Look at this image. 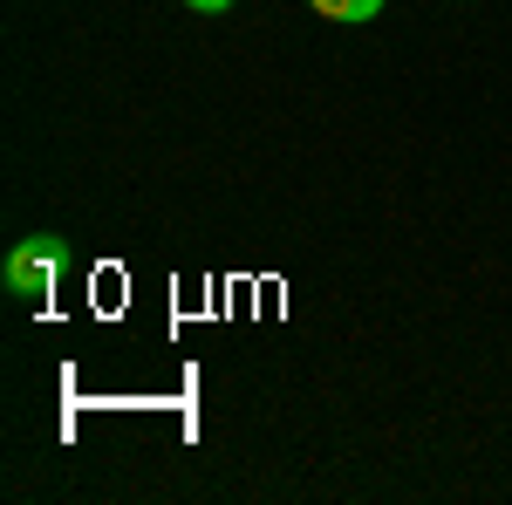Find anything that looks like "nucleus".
I'll return each instance as SVG.
<instances>
[{"label": "nucleus", "instance_id": "f257e3e1", "mask_svg": "<svg viewBox=\"0 0 512 505\" xmlns=\"http://www.w3.org/2000/svg\"><path fill=\"white\" fill-rule=\"evenodd\" d=\"M62 267H69V239L62 233H28V239H14V253L0 260V280H7L14 301H41V294H55Z\"/></svg>", "mask_w": 512, "mask_h": 505}, {"label": "nucleus", "instance_id": "f03ea898", "mask_svg": "<svg viewBox=\"0 0 512 505\" xmlns=\"http://www.w3.org/2000/svg\"><path fill=\"white\" fill-rule=\"evenodd\" d=\"M321 21H342V28H355V21H376L383 14V0H308Z\"/></svg>", "mask_w": 512, "mask_h": 505}, {"label": "nucleus", "instance_id": "7ed1b4c3", "mask_svg": "<svg viewBox=\"0 0 512 505\" xmlns=\"http://www.w3.org/2000/svg\"><path fill=\"white\" fill-rule=\"evenodd\" d=\"M185 7H192V14H226L233 0H185Z\"/></svg>", "mask_w": 512, "mask_h": 505}]
</instances>
